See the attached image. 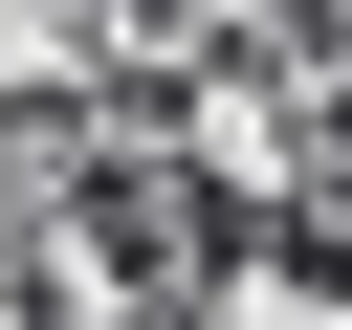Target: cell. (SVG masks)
Listing matches in <instances>:
<instances>
[{
  "label": "cell",
  "mask_w": 352,
  "mask_h": 330,
  "mask_svg": "<svg viewBox=\"0 0 352 330\" xmlns=\"http://www.w3.org/2000/svg\"><path fill=\"white\" fill-rule=\"evenodd\" d=\"M110 22H220V0H110Z\"/></svg>",
  "instance_id": "cell-1"
}]
</instances>
